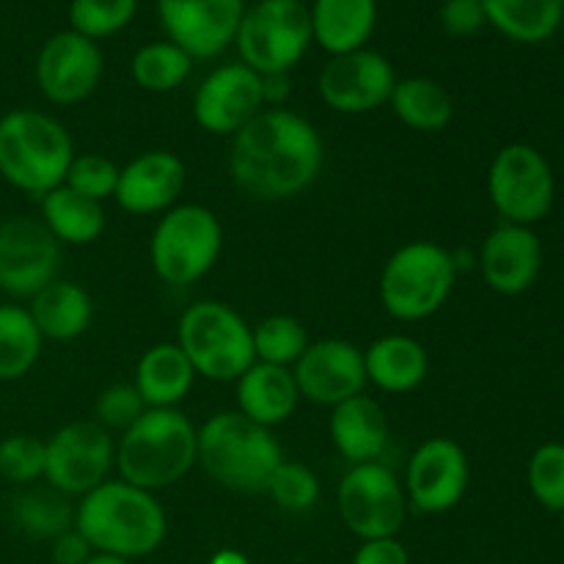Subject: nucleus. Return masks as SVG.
Listing matches in <instances>:
<instances>
[{"label":"nucleus","instance_id":"1","mask_svg":"<svg viewBox=\"0 0 564 564\" xmlns=\"http://www.w3.org/2000/svg\"><path fill=\"white\" fill-rule=\"evenodd\" d=\"M325 163V143L306 116L264 108L231 135L229 174L259 202H286L314 185Z\"/></svg>","mask_w":564,"mask_h":564},{"label":"nucleus","instance_id":"2","mask_svg":"<svg viewBox=\"0 0 564 564\" xmlns=\"http://www.w3.org/2000/svg\"><path fill=\"white\" fill-rule=\"evenodd\" d=\"M75 529L88 540L94 554L132 562L163 545L169 518L154 494L124 479H108L77 501Z\"/></svg>","mask_w":564,"mask_h":564},{"label":"nucleus","instance_id":"3","mask_svg":"<svg viewBox=\"0 0 564 564\" xmlns=\"http://www.w3.org/2000/svg\"><path fill=\"white\" fill-rule=\"evenodd\" d=\"M198 457V427L180 408H149L116 441V471L135 488L158 494L182 482Z\"/></svg>","mask_w":564,"mask_h":564},{"label":"nucleus","instance_id":"4","mask_svg":"<svg viewBox=\"0 0 564 564\" xmlns=\"http://www.w3.org/2000/svg\"><path fill=\"white\" fill-rule=\"evenodd\" d=\"M284 460L273 430L240 411H220L198 427V457L209 479L231 494H264V485Z\"/></svg>","mask_w":564,"mask_h":564},{"label":"nucleus","instance_id":"5","mask_svg":"<svg viewBox=\"0 0 564 564\" xmlns=\"http://www.w3.org/2000/svg\"><path fill=\"white\" fill-rule=\"evenodd\" d=\"M75 158L69 130L55 116L17 108L0 116V180L33 198L64 185Z\"/></svg>","mask_w":564,"mask_h":564},{"label":"nucleus","instance_id":"6","mask_svg":"<svg viewBox=\"0 0 564 564\" xmlns=\"http://www.w3.org/2000/svg\"><path fill=\"white\" fill-rule=\"evenodd\" d=\"M455 253L433 240L397 248L383 264L378 295L386 314L400 323H419L441 312L457 284Z\"/></svg>","mask_w":564,"mask_h":564},{"label":"nucleus","instance_id":"7","mask_svg":"<svg viewBox=\"0 0 564 564\" xmlns=\"http://www.w3.org/2000/svg\"><path fill=\"white\" fill-rule=\"evenodd\" d=\"M224 226L204 204H176L160 215L149 240V262L163 284L185 290L218 264Z\"/></svg>","mask_w":564,"mask_h":564},{"label":"nucleus","instance_id":"8","mask_svg":"<svg viewBox=\"0 0 564 564\" xmlns=\"http://www.w3.org/2000/svg\"><path fill=\"white\" fill-rule=\"evenodd\" d=\"M176 345L202 378L231 383L253 358L251 325L224 301H198L180 317Z\"/></svg>","mask_w":564,"mask_h":564},{"label":"nucleus","instance_id":"9","mask_svg":"<svg viewBox=\"0 0 564 564\" xmlns=\"http://www.w3.org/2000/svg\"><path fill=\"white\" fill-rule=\"evenodd\" d=\"M312 14L303 0H257L246 6L237 53L257 75H290L312 47Z\"/></svg>","mask_w":564,"mask_h":564},{"label":"nucleus","instance_id":"10","mask_svg":"<svg viewBox=\"0 0 564 564\" xmlns=\"http://www.w3.org/2000/svg\"><path fill=\"white\" fill-rule=\"evenodd\" d=\"M488 196L505 224L534 226L551 213L556 180L549 158L532 143H507L488 169Z\"/></svg>","mask_w":564,"mask_h":564},{"label":"nucleus","instance_id":"11","mask_svg":"<svg viewBox=\"0 0 564 564\" xmlns=\"http://www.w3.org/2000/svg\"><path fill=\"white\" fill-rule=\"evenodd\" d=\"M336 507L347 532L356 534L361 543L397 538L408 518L405 488L380 460L347 468L336 488Z\"/></svg>","mask_w":564,"mask_h":564},{"label":"nucleus","instance_id":"12","mask_svg":"<svg viewBox=\"0 0 564 564\" xmlns=\"http://www.w3.org/2000/svg\"><path fill=\"white\" fill-rule=\"evenodd\" d=\"M44 479L53 490L83 499L108 482L116 468V441L97 422H69L55 430L47 441Z\"/></svg>","mask_w":564,"mask_h":564},{"label":"nucleus","instance_id":"13","mask_svg":"<svg viewBox=\"0 0 564 564\" xmlns=\"http://www.w3.org/2000/svg\"><path fill=\"white\" fill-rule=\"evenodd\" d=\"M61 242L42 218L11 215L0 220V292L14 301H31L61 273Z\"/></svg>","mask_w":564,"mask_h":564},{"label":"nucleus","instance_id":"14","mask_svg":"<svg viewBox=\"0 0 564 564\" xmlns=\"http://www.w3.org/2000/svg\"><path fill=\"white\" fill-rule=\"evenodd\" d=\"M471 482L468 455L457 441L438 435L416 446L405 468L408 507L424 516H444L455 510Z\"/></svg>","mask_w":564,"mask_h":564},{"label":"nucleus","instance_id":"15","mask_svg":"<svg viewBox=\"0 0 564 564\" xmlns=\"http://www.w3.org/2000/svg\"><path fill=\"white\" fill-rule=\"evenodd\" d=\"M397 80L400 77L383 53L361 47L345 55H330L319 72L317 91L336 113L358 116L389 105Z\"/></svg>","mask_w":564,"mask_h":564},{"label":"nucleus","instance_id":"16","mask_svg":"<svg viewBox=\"0 0 564 564\" xmlns=\"http://www.w3.org/2000/svg\"><path fill=\"white\" fill-rule=\"evenodd\" d=\"M246 0H158L165 39L193 61L215 58L235 44Z\"/></svg>","mask_w":564,"mask_h":564},{"label":"nucleus","instance_id":"17","mask_svg":"<svg viewBox=\"0 0 564 564\" xmlns=\"http://www.w3.org/2000/svg\"><path fill=\"white\" fill-rule=\"evenodd\" d=\"M105 58L97 42L72 28L53 33L36 55V86L53 105H77L97 91Z\"/></svg>","mask_w":564,"mask_h":564},{"label":"nucleus","instance_id":"18","mask_svg":"<svg viewBox=\"0 0 564 564\" xmlns=\"http://www.w3.org/2000/svg\"><path fill=\"white\" fill-rule=\"evenodd\" d=\"M262 110V77L240 61L209 72L193 94V119L209 135H237Z\"/></svg>","mask_w":564,"mask_h":564},{"label":"nucleus","instance_id":"19","mask_svg":"<svg viewBox=\"0 0 564 564\" xmlns=\"http://www.w3.org/2000/svg\"><path fill=\"white\" fill-rule=\"evenodd\" d=\"M301 400L314 405L336 408L367 391V369L364 350L347 339L308 341L303 356L292 367Z\"/></svg>","mask_w":564,"mask_h":564},{"label":"nucleus","instance_id":"20","mask_svg":"<svg viewBox=\"0 0 564 564\" xmlns=\"http://www.w3.org/2000/svg\"><path fill=\"white\" fill-rule=\"evenodd\" d=\"M187 169L169 149H152L119 169L113 202L130 215H163L180 204Z\"/></svg>","mask_w":564,"mask_h":564},{"label":"nucleus","instance_id":"21","mask_svg":"<svg viewBox=\"0 0 564 564\" xmlns=\"http://www.w3.org/2000/svg\"><path fill=\"white\" fill-rule=\"evenodd\" d=\"M479 270L485 284L507 297L532 290L543 270V246L532 226L501 224L479 248Z\"/></svg>","mask_w":564,"mask_h":564},{"label":"nucleus","instance_id":"22","mask_svg":"<svg viewBox=\"0 0 564 564\" xmlns=\"http://www.w3.org/2000/svg\"><path fill=\"white\" fill-rule=\"evenodd\" d=\"M328 433L341 460H347V466H361L380 460L389 446V419L380 402L364 391L330 408Z\"/></svg>","mask_w":564,"mask_h":564},{"label":"nucleus","instance_id":"23","mask_svg":"<svg viewBox=\"0 0 564 564\" xmlns=\"http://www.w3.org/2000/svg\"><path fill=\"white\" fill-rule=\"evenodd\" d=\"M235 383L237 411L268 430L284 424L297 411V402H301L295 375L286 367L253 361Z\"/></svg>","mask_w":564,"mask_h":564},{"label":"nucleus","instance_id":"24","mask_svg":"<svg viewBox=\"0 0 564 564\" xmlns=\"http://www.w3.org/2000/svg\"><path fill=\"white\" fill-rule=\"evenodd\" d=\"M367 383L386 394H408L419 389L430 372V356L424 345L413 336L389 334L375 339L364 350Z\"/></svg>","mask_w":564,"mask_h":564},{"label":"nucleus","instance_id":"25","mask_svg":"<svg viewBox=\"0 0 564 564\" xmlns=\"http://www.w3.org/2000/svg\"><path fill=\"white\" fill-rule=\"evenodd\" d=\"M312 36L328 55L367 47L378 25V0H314Z\"/></svg>","mask_w":564,"mask_h":564},{"label":"nucleus","instance_id":"26","mask_svg":"<svg viewBox=\"0 0 564 564\" xmlns=\"http://www.w3.org/2000/svg\"><path fill=\"white\" fill-rule=\"evenodd\" d=\"M196 378V369L191 367L180 345L160 341L138 358L132 386L143 397L147 408H180V402L191 394Z\"/></svg>","mask_w":564,"mask_h":564},{"label":"nucleus","instance_id":"27","mask_svg":"<svg viewBox=\"0 0 564 564\" xmlns=\"http://www.w3.org/2000/svg\"><path fill=\"white\" fill-rule=\"evenodd\" d=\"M28 312L44 339L75 341L91 325L94 301L75 281L55 279L28 301Z\"/></svg>","mask_w":564,"mask_h":564},{"label":"nucleus","instance_id":"28","mask_svg":"<svg viewBox=\"0 0 564 564\" xmlns=\"http://www.w3.org/2000/svg\"><path fill=\"white\" fill-rule=\"evenodd\" d=\"M39 209H42V224L61 246H91L108 226L102 204L80 196L66 185L44 193L39 198Z\"/></svg>","mask_w":564,"mask_h":564},{"label":"nucleus","instance_id":"29","mask_svg":"<svg viewBox=\"0 0 564 564\" xmlns=\"http://www.w3.org/2000/svg\"><path fill=\"white\" fill-rule=\"evenodd\" d=\"M485 20L518 44H543L564 22V0H479Z\"/></svg>","mask_w":564,"mask_h":564},{"label":"nucleus","instance_id":"30","mask_svg":"<svg viewBox=\"0 0 564 564\" xmlns=\"http://www.w3.org/2000/svg\"><path fill=\"white\" fill-rule=\"evenodd\" d=\"M397 119L416 132H441L455 119V99L446 91L444 83L433 77L413 75L397 80L389 99Z\"/></svg>","mask_w":564,"mask_h":564},{"label":"nucleus","instance_id":"31","mask_svg":"<svg viewBox=\"0 0 564 564\" xmlns=\"http://www.w3.org/2000/svg\"><path fill=\"white\" fill-rule=\"evenodd\" d=\"M11 521L28 540L53 543L75 527V505L69 496L47 488H25L11 501Z\"/></svg>","mask_w":564,"mask_h":564},{"label":"nucleus","instance_id":"32","mask_svg":"<svg viewBox=\"0 0 564 564\" xmlns=\"http://www.w3.org/2000/svg\"><path fill=\"white\" fill-rule=\"evenodd\" d=\"M44 336L39 334L28 306L0 303V380H22L42 358Z\"/></svg>","mask_w":564,"mask_h":564},{"label":"nucleus","instance_id":"33","mask_svg":"<svg viewBox=\"0 0 564 564\" xmlns=\"http://www.w3.org/2000/svg\"><path fill=\"white\" fill-rule=\"evenodd\" d=\"M132 80L152 94H165L180 88L182 83L191 77L193 58L174 42L163 39V42H149L132 55Z\"/></svg>","mask_w":564,"mask_h":564},{"label":"nucleus","instance_id":"34","mask_svg":"<svg viewBox=\"0 0 564 564\" xmlns=\"http://www.w3.org/2000/svg\"><path fill=\"white\" fill-rule=\"evenodd\" d=\"M253 336V358L259 364H273V367L292 369L303 350L308 347L306 325L290 314H270L259 325H251Z\"/></svg>","mask_w":564,"mask_h":564},{"label":"nucleus","instance_id":"35","mask_svg":"<svg viewBox=\"0 0 564 564\" xmlns=\"http://www.w3.org/2000/svg\"><path fill=\"white\" fill-rule=\"evenodd\" d=\"M135 11L138 0H72L69 28L91 42H99L124 31Z\"/></svg>","mask_w":564,"mask_h":564},{"label":"nucleus","instance_id":"36","mask_svg":"<svg viewBox=\"0 0 564 564\" xmlns=\"http://www.w3.org/2000/svg\"><path fill=\"white\" fill-rule=\"evenodd\" d=\"M47 444L31 433L6 435L0 441V479L17 488H31L44 479Z\"/></svg>","mask_w":564,"mask_h":564},{"label":"nucleus","instance_id":"37","mask_svg":"<svg viewBox=\"0 0 564 564\" xmlns=\"http://www.w3.org/2000/svg\"><path fill=\"white\" fill-rule=\"evenodd\" d=\"M527 482L534 501L549 512H564V444L549 441L529 457Z\"/></svg>","mask_w":564,"mask_h":564},{"label":"nucleus","instance_id":"38","mask_svg":"<svg viewBox=\"0 0 564 564\" xmlns=\"http://www.w3.org/2000/svg\"><path fill=\"white\" fill-rule=\"evenodd\" d=\"M264 494L284 512H308L319 501V479L303 463L281 460L264 485Z\"/></svg>","mask_w":564,"mask_h":564},{"label":"nucleus","instance_id":"39","mask_svg":"<svg viewBox=\"0 0 564 564\" xmlns=\"http://www.w3.org/2000/svg\"><path fill=\"white\" fill-rule=\"evenodd\" d=\"M116 182H119V165L113 160L97 152H83L72 158L64 185L102 204L105 198H113Z\"/></svg>","mask_w":564,"mask_h":564},{"label":"nucleus","instance_id":"40","mask_svg":"<svg viewBox=\"0 0 564 564\" xmlns=\"http://www.w3.org/2000/svg\"><path fill=\"white\" fill-rule=\"evenodd\" d=\"M147 402H143V397L138 394V389L132 383H113L108 386V389L99 391L97 402H94V422L99 424V427H105L110 433V430H119V433H124L127 427H132V424L138 422V419L147 413Z\"/></svg>","mask_w":564,"mask_h":564},{"label":"nucleus","instance_id":"41","mask_svg":"<svg viewBox=\"0 0 564 564\" xmlns=\"http://www.w3.org/2000/svg\"><path fill=\"white\" fill-rule=\"evenodd\" d=\"M438 22L449 36L466 39L477 36L488 20H485V9L479 0H444L438 11Z\"/></svg>","mask_w":564,"mask_h":564},{"label":"nucleus","instance_id":"42","mask_svg":"<svg viewBox=\"0 0 564 564\" xmlns=\"http://www.w3.org/2000/svg\"><path fill=\"white\" fill-rule=\"evenodd\" d=\"M352 564H411V554L400 538L364 540L352 556Z\"/></svg>","mask_w":564,"mask_h":564},{"label":"nucleus","instance_id":"43","mask_svg":"<svg viewBox=\"0 0 564 564\" xmlns=\"http://www.w3.org/2000/svg\"><path fill=\"white\" fill-rule=\"evenodd\" d=\"M91 556L94 549L75 527L50 543V560H53V564H86Z\"/></svg>","mask_w":564,"mask_h":564},{"label":"nucleus","instance_id":"44","mask_svg":"<svg viewBox=\"0 0 564 564\" xmlns=\"http://www.w3.org/2000/svg\"><path fill=\"white\" fill-rule=\"evenodd\" d=\"M262 77V99L264 108H284L292 94L290 75H259Z\"/></svg>","mask_w":564,"mask_h":564},{"label":"nucleus","instance_id":"45","mask_svg":"<svg viewBox=\"0 0 564 564\" xmlns=\"http://www.w3.org/2000/svg\"><path fill=\"white\" fill-rule=\"evenodd\" d=\"M209 564H251V560L237 549H220L209 556Z\"/></svg>","mask_w":564,"mask_h":564},{"label":"nucleus","instance_id":"46","mask_svg":"<svg viewBox=\"0 0 564 564\" xmlns=\"http://www.w3.org/2000/svg\"><path fill=\"white\" fill-rule=\"evenodd\" d=\"M86 564H132L127 560H119V556H108V554H94L91 560H88Z\"/></svg>","mask_w":564,"mask_h":564},{"label":"nucleus","instance_id":"47","mask_svg":"<svg viewBox=\"0 0 564 564\" xmlns=\"http://www.w3.org/2000/svg\"><path fill=\"white\" fill-rule=\"evenodd\" d=\"M562 527H564V512H562Z\"/></svg>","mask_w":564,"mask_h":564}]
</instances>
